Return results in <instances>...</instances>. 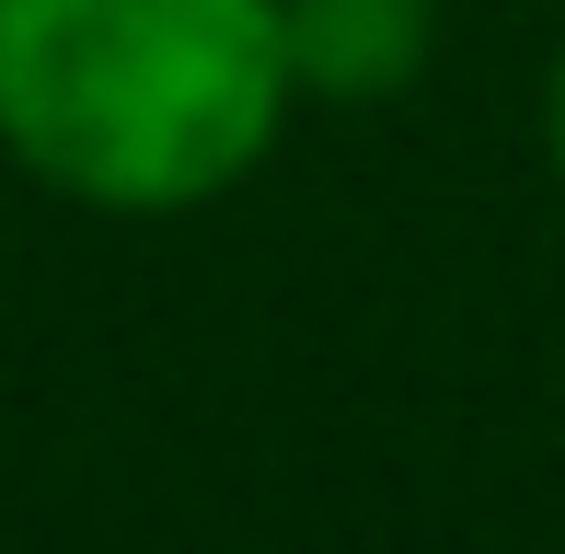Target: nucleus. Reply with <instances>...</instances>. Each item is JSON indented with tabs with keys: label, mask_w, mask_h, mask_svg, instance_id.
<instances>
[{
	"label": "nucleus",
	"mask_w": 565,
	"mask_h": 554,
	"mask_svg": "<svg viewBox=\"0 0 565 554\" xmlns=\"http://www.w3.org/2000/svg\"><path fill=\"white\" fill-rule=\"evenodd\" d=\"M277 0H0V150L105 220H185L277 150Z\"/></svg>",
	"instance_id": "obj_1"
},
{
	"label": "nucleus",
	"mask_w": 565,
	"mask_h": 554,
	"mask_svg": "<svg viewBox=\"0 0 565 554\" xmlns=\"http://www.w3.org/2000/svg\"><path fill=\"white\" fill-rule=\"evenodd\" d=\"M277 35L312 105H393L439 58V0H277Z\"/></svg>",
	"instance_id": "obj_2"
},
{
	"label": "nucleus",
	"mask_w": 565,
	"mask_h": 554,
	"mask_svg": "<svg viewBox=\"0 0 565 554\" xmlns=\"http://www.w3.org/2000/svg\"><path fill=\"white\" fill-rule=\"evenodd\" d=\"M543 162L565 173V46H554V70H543Z\"/></svg>",
	"instance_id": "obj_3"
}]
</instances>
